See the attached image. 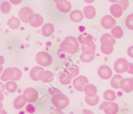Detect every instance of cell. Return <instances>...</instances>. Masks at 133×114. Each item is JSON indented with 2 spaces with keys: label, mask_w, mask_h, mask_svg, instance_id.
Returning a JSON list of instances; mask_svg holds the SVG:
<instances>
[{
  "label": "cell",
  "mask_w": 133,
  "mask_h": 114,
  "mask_svg": "<svg viewBox=\"0 0 133 114\" xmlns=\"http://www.w3.org/2000/svg\"><path fill=\"white\" fill-rule=\"evenodd\" d=\"M52 105L57 108L63 109L69 105V99L62 93H57L53 95L51 99Z\"/></svg>",
  "instance_id": "cell-1"
},
{
  "label": "cell",
  "mask_w": 133,
  "mask_h": 114,
  "mask_svg": "<svg viewBox=\"0 0 133 114\" xmlns=\"http://www.w3.org/2000/svg\"><path fill=\"white\" fill-rule=\"evenodd\" d=\"M35 60L38 64L43 67L49 66L52 62V57L45 51L38 52L35 56Z\"/></svg>",
  "instance_id": "cell-2"
},
{
  "label": "cell",
  "mask_w": 133,
  "mask_h": 114,
  "mask_svg": "<svg viewBox=\"0 0 133 114\" xmlns=\"http://www.w3.org/2000/svg\"><path fill=\"white\" fill-rule=\"evenodd\" d=\"M118 109V106L116 103L107 101H103L99 107V109L103 110L105 114H117Z\"/></svg>",
  "instance_id": "cell-3"
},
{
  "label": "cell",
  "mask_w": 133,
  "mask_h": 114,
  "mask_svg": "<svg viewBox=\"0 0 133 114\" xmlns=\"http://www.w3.org/2000/svg\"><path fill=\"white\" fill-rule=\"evenodd\" d=\"M129 62L124 58H119L114 62L113 67L114 71L119 74L127 72L128 69Z\"/></svg>",
  "instance_id": "cell-4"
},
{
  "label": "cell",
  "mask_w": 133,
  "mask_h": 114,
  "mask_svg": "<svg viewBox=\"0 0 133 114\" xmlns=\"http://www.w3.org/2000/svg\"><path fill=\"white\" fill-rule=\"evenodd\" d=\"M45 75V70L42 67L37 66L33 67L30 71V77L34 81L42 80Z\"/></svg>",
  "instance_id": "cell-5"
},
{
  "label": "cell",
  "mask_w": 133,
  "mask_h": 114,
  "mask_svg": "<svg viewBox=\"0 0 133 114\" xmlns=\"http://www.w3.org/2000/svg\"><path fill=\"white\" fill-rule=\"evenodd\" d=\"M23 95L28 103H33L38 99V92L35 88L32 87L26 88L23 91Z\"/></svg>",
  "instance_id": "cell-6"
},
{
  "label": "cell",
  "mask_w": 133,
  "mask_h": 114,
  "mask_svg": "<svg viewBox=\"0 0 133 114\" xmlns=\"http://www.w3.org/2000/svg\"><path fill=\"white\" fill-rule=\"evenodd\" d=\"M89 80L87 77L84 75H79L75 77L73 80L74 88L78 91H83L85 86L88 84Z\"/></svg>",
  "instance_id": "cell-7"
},
{
  "label": "cell",
  "mask_w": 133,
  "mask_h": 114,
  "mask_svg": "<svg viewBox=\"0 0 133 114\" xmlns=\"http://www.w3.org/2000/svg\"><path fill=\"white\" fill-rule=\"evenodd\" d=\"M33 14V11L30 8L24 7L20 9L18 12V16L22 22L27 23L29 22L30 18Z\"/></svg>",
  "instance_id": "cell-8"
},
{
  "label": "cell",
  "mask_w": 133,
  "mask_h": 114,
  "mask_svg": "<svg viewBox=\"0 0 133 114\" xmlns=\"http://www.w3.org/2000/svg\"><path fill=\"white\" fill-rule=\"evenodd\" d=\"M98 75L102 79H109L112 75V71L107 65H101L98 69Z\"/></svg>",
  "instance_id": "cell-9"
},
{
  "label": "cell",
  "mask_w": 133,
  "mask_h": 114,
  "mask_svg": "<svg viewBox=\"0 0 133 114\" xmlns=\"http://www.w3.org/2000/svg\"><path fill=\"white\" fill-rule=\"evenodd\" d=\"M119 88L126 93L133 91V78H122L119 82Z\"/></svg>",
  "instance_id": "cell-10"
},
{
  "label": "cell",
  "mask_w": 133,
  "mask_h": 114,
  "mask_svg": "<svg viewBox=\"0 0 133 114\" xmlns=\"http://www.w3.org/2000/svg\"><path fill=\"white\" fill-rule=\"evenodd\" d=\"M68 46L77 50L79 47V43L76 39L73 36H68L61 42L59 47Z\"/></svg>",
  "instance_id": "cell-11"
},
{
  "label": "cell",
  "mask_w": 133,
  "mask_h": 114,
  "mask_svg": "<svg viewBox=\"0 0 133 114\" xmlns=\"http://www.w3.org/2000/svg\"><path fill=\"white\" fill-rule=\"evenodd\" d=\"M115 19L110 15H106L103 17L100 21V24L102 27L105 29H110L115 25Z\"/></svg>",
  "instance_id": "cell-12"
},
{
  "label": "cell",
  "mask_w": 133,
  "mask_h": 114,
  "mask_svg": "<svg viewBox=\"0 0 133 114\" xmlns=\"http://www.w3.org/2000/svg\"><path fill=\"white\" fill-rule=\"evenodd\" d=\"M56 7L60 11L68 13L71 10L72 5L71 3L67 0H60L56 3Z\"/></svg>",
  "instance_id": "cell-13"
},
{
  "label": "cell",
  "mask_w": 133,
  "mask_h": 114,
  "mask_svg": "<svg viewBox=\"0 0 133 114\" xmlns=\"http://www.w3.org/2000/svg\"><path fill=\"white\" fill-rule=\"evenodd\" d=\"M76 51L77 50L73 48V47L68 46H64L60 47L58 50L57 54L59 58H64L66 56V54H70L72 55L75 53Z\"/></svg>",
  "instance_id": "cell-14"
},
{
  "label": "cell",
  "mask_w": 133,
  "mask_h": 114,
  "mask_svg": "<svg viewBox=\"0 0 133 114\" xmlns=\"http://www.w3.org/2000/svg\"><path fill=\"white\" fill-rule=\"evenodd\" d=\"M100 43L104 46H113L115 43V40L111 35L109 33H105L101 36Z\"/></svg>",
  "instance_id": "cell-15"
},
{
  "label": "cell",
  "mask_w": 133,
  "mask_h": 114,
  "mask_svg": "<svg viewBox=\"0 0 133 114\" xmlns=\"http://www.w3.org/2000/svg\"><path fill=\"white\" fill-rule=\"evenodd\" d=\"M95 57V51H83L80 55V59L83 62H90Z\"/></svg>",
  "instance_id": "cell-16"
},
{
  "label": "cell",
  "mask_w": 133,
  "mask_h": 114,
  "mask_svg": "<svg viewBox=\"0 0 133 114\" xmlns=\"http://www.w3.org/2000/svg\"><path fill=\"white\" fill-rule=\"evenodd\" d=\"M29 23L32 27H38L43 24V18L39 14H33L30 18Z\"/></svg>",
  "instance_id": "cell-17"
},
{
  "label": "cell",
  "mask_w": 133,
  "mask_h": 114,
  "mask_svg": "<svg viewBox=\"0 0 133 114\" xmlns=\"http://www.w3.org/2000/svg\"><path fill=\"white\" fill-rule=\"evenodd\" d=\"M72 79L73 77L72 76L65 70H64L59 75V81L64 85H67L71 84Z\"/></svg>",
  "instance_id": "cell-18"
},
{
  "label": "cell",
  "mask_w": 133,
  "mask_h": 114,
  "mask_svg": "<svg viewBox=\"0 0 133 114\" xmlns=\"http://www.w3.org/2000/svg\"><path fill=\"white\" fill-rule=\"evenodd\" d=\"M83 91L86 96L88 97H93L97 95V88L93 84H87L84 87Z\"/></svg>",
  "instance_id": "cell-19"
},
{
  "label": "cell",
  "mask_w": 133,
  "mask_h": 114,
  "mask_svg": "<svg viewBox=\"0 0 133 114\" xmlns=\"http://www.w3.org/2000/svg\"><path fill=\"white\" fill-rule=\"evenodd\" d=\"M110 11L111 14L115 18L121 17L123 13V9L118 4H114L110 6Z\"/></svg>",
  "instance_id": "cell-20"
},
{
  "label": "cell",
  "mask_w": 133,
  "mask_h": 114,
  "mask_svg": "<svg viewBox=\"0 0 133 114\" xmlns=\"http://www.w3.org/2000/svg\"><path fill=\"white\" fill-rule=\"evenodd\" d=\"M54 26L52 24L46 23L42 27V34L46 37H50L54 33Z\"/></svg>",
  "instance_id": "cell-21"
},
{
  "label": "cell",
  "mask_w": 133,
  "mask_h": 114,
  "mask_svg": "<svg viewBox=\"0 0 133 114\" xmlns=\"http://www.w3.org/2000/svg\"><path fill=\"white\" fill-rule=\"evenodd\" d=\"M70 20L74 22H79L83 20L84 15L82 12L79 10L72 11L70 14Z\"/></svg>",
  "instance_id": "cell-22"
},
{
  "label": "cell",
  "mask_w": 133,
  "mask_h": 114,
  "mask_svg": "<svg viewBox=\"0 0 133 114\" xmlns=\"http://www.w3.org/2000/svg\"><path fill=\"white\" fill-rule=\"evenodd\" d=\"M14 74V70L13 68H7L4 70L1 76V80L3 82H7L10 80Z\"/></svg>",
  "instance_id": "cell-23"
},
{
  "label": "cell",
  "mask_w": 133,
  "mask_h": 114,
  "mask_svg": "<svg viewBox=\"0 0 133 114\" xmlns=\"http://www.w3.org/2000/svg\"><path fill=\"white\" fill-rule=\"evenodd\" d=\"M93 40V37L90 34L84 32L79 35L77 37L78 41L82 44H86L91 42Z\"/></svg>",
  "instance_id": "cell-24"
},
{
  "label": "cell",
  "mask_w": 133,
  "mask_h": 114,
  "mask_svg": "<svg viewBox=\"0 0 133 114\" xmlns=\"http://www.w3.org/2000/svg\"><path fill=\"white\" fill-rule=\"evenodd\" d=\"M83 13L85 18L88 19H91L96 16V11L93 6L91 5H88L85 7L84 8Z\"/></svg>",
  "instance_id": "cell-25"
},
{
  "label": "cell",
  "mask_w": 133,
  "mask_h": 114,
  "mask_svg": "<svg viewBox=\"0 0 133 114\" xmlns=\"http://www.w3.org/2000/svg\"><path fill=\"white\" fill-rule=\"evenodd\" d=\"M26 103V101L24 99L23 94H21L15 98L13 102V105L15 108L19 109L24 106Z\"/></svg>",
  "instance_id": "cell-26"
},
{
  "label": "cell",
  "mask_w": 133,
  "mask_h": 114,
  "mask_svg": "<svg viewBox=\"0 0 133 114\" xmlns=\"http://www.w3.org/2000/svg\"><path fill=\"white\" fill-rule=\"evenodd\" d=\"M7 25L10 28L12 29H18L20 26V21L18 18L12 16L11 18L8 19Z\"/></svg>",
  "instance_id": "cell-27"
},
{
  "label": "cell",
  "mask_w": 133,
  "mask_h": 114,
  "mask_svg": "<svg viewBox=\"0 0 133 114\" xmlns=\"http://www.w3.org/2000/svg\"><path fill=\"white\" fill-rule=\"evenodd\" d=\"M122 78H123L122 76H121L120 74H115L111 79V81H110L111 86L114 89L119 88V82Z\"/></svg>",
  "instance_id": "cell-28"
},
{
  "label": "cell",
  "mask_w": 133,
  "mask_h": 114,
  "mask_svg": "<svg viewBox=\"0 0 133 114\" xmlns=\"http://www.w3.org/2000/svg\"><path fill=\"white\" fill-rule=\"evenodd\" d=\"M111 33L112 36L116 39L121 38L123 36V30L119 26L113 27L111 30Z\"/></svg>",
  "instance_id": "cell-29"
},
{
  "label": "cell",
  "mask_w": 133,
  "mask_h": 114,
  "mask_svg": "<svg viewBox=\"0 0 133 114\" xmlns=\"http://www.w3.org/2000/svg\"><path fill=\"white\" fill-rule=\"evenodd\" d=\"M103 97L104 100L109 102H113L116 97L115 93L114 91L109 89L104 92Z\"/></svg>",
  "instance_id": "cell-30"
},
{
  "label": "cell",
  "mask_w": 133,
  "mask_h": 114,
  "mask_svg": "<svg viewBox=\"0 0 133 114\" xmlns=\"http://www.w3.org/2000/svg\"><path fill=\"white\" fill-rule=\"evenodd\" d=\"M73 78L76 77L79 73V69L78 67L75 64H72L67 67L65 69Z\"/></svg>",
  "instance_id": "cell-31"
},
{
  "label": "cell",
  "mask_w": 133,
  "mask_h": 114,
  "mask_svg": "<svg viewBox=\"0 0 133 114\" xmlns=\"http://www.w3.org/2000/svg\"><path fill=\"white\" fill-rule=\"evenodd\" d=\"M17 84L15 81H7L5 84V88L7 91L10 93L15 92L17 89Z\"/></svg>",
  "instance_id": "cell-32"
},
{
  "label": "cell",
  "mask_w": 133,
  "mask_h": 114,
  "mask_svg": "<svg viewBox=\"0 0 133 114\" xmlns=\"http://www.w3.org/2000/svg\"><path fill=\"white\" fill-rule=\"evenodd\" d=\"M85 100L86 103L89 106H94L97 105L99 102V96L96 95L93 97H88L85 96Z\"/></svg>",
  "instance_id": "cell-33"
},
{
  "label": "cell",
  "mask_w": 133,
  "mask_h": 114,
  "mask_svg": "<svg viewBox=\"0 0 133 114\" xmlns=\"http://www.w3.org/2000/svg\"><path fill=\"white\" fill-rule=\"evenodd\" d=\"M0 9L2 13L4 14H7L10 12L11 10L10 4L8 2H3L0 5Z\"/></svg>",
  "instance_id": "cell-34"
},
{
  "label": "cell",
  "mask_w": 133,
  "mask_h": 114,
  "mask_svg": "<svg viewBox=\"0 0 133 114\" xmlns=\"http://www.w3.org/2000/svg\"><path fill=\"white\" fill-rule=\"evenodd\" d=\"M54 79V74L50 71L49 70H45V75L42 79V82L46 83H49L52 81Z\"/></svg>",
  "instance_id": "cell-35"
},
{
  "label": "cell",
  "mask_w": 133,
  "mask_h": 114,
  "mask_svg": "<svg viewBox=\"0 0 133 114\" xmlns=\"http://www.w3.org/2000/svg\"><path fill=\"white\" fill-rule=\"evenodd\" d=\"M96 48V45L93 41L86 44H82L81 45V50L83 52L85 51H95Z\"/></svg>",
  "instance_id": "cell-36"
},
{
  "label": "cell",
  "mask_w": 133,
  "mask_h": 114,
  "mask_svg": "<svg viewBox=\"0 0 133 114\" xmlns=\"http://www.w3.org/2000/svg\"><path fill=\"white\" fill-rule=\"evenodd\" d=\"M125 24L127 28L133 30V13L129 14L125 20Z\"/></svg>",
  "instance_id": "cell-37"
},
{
  "label": "cell",
  "mask_w": 133,
  "mask_h": 114,
  "mask_svg": "<svg viewBox=\"0 0 133 114\" xmlns=\"http://www.w3.org/2000/svg\"><path fill=\"white\" fill-rule=\"evenodd\" d=\"M13 69L14 70V74L12 78L10 79V80H12V81L18 80L22 77V72L18 68L15 67V68H13Z\"/></svg>",
  "instance_id": "cell-38"
},
{
  "label": "cell",
  "mask_w": 133,
  "mask_h": 114,
  "mask_svg": "<svg viewBox=\"0 0 133 114\" xmlns=\"http://www.w3.org/2000/svg\"><path fill=\"white\" fill-rule=\"evenodd\" d=\"M113 46H104L101 44L100 46V50L102 53L105 55L111 54L113 52Z\"/></svg>",
  "instance_id": "cell-39"
},
{
  "label": "cell",
  "mask_w": 133,
  "mask_h": 114,
  "mask_svg": "<svg viewBox=\"0 0 133 114\" xmlns=\"http://www.w3.org/2000/svg\"><path fill=\"white\" fill-rule=\"evenodd\" d=\"M117 3L122 7L123 11H125L127 9L129 4L128 0H118Z\"/></svg>",
  "instance_id": "cell-40"
},
{
  "label": "cell",
  "mask_w": 133,
  "mask_h": 114,
  "mask_svg": "<svg viewBox=\"0 0 133 114\" xmlns=\"http://www.w3.org/2000/svg\"><path fill=\"white\" fill-rule=\"evenodd\" d=\"M48 91L49 94L52 96H53L57 93H62V92L60 90H59L58 89H57L55 87H51L49 88L48 89Z\"/></svg>",
  "instance_id": "cell-41"
},
{
  "label": "cell",
  "mask_w": 133,
  "mask_h": 114,
  "mask_svg": "<svg viewBox=\"0 0 133 114\" xmlns=\"http://www.w3.org/2000/svg\"><path fill=\"white\" fill-rule=\"evenodd\" d=\"M26 111L30 113H33L35 111V107L31 104H29L25 107Z\"/></svg>",
  "instance_id": "cell-42"
},
{
  "label": "cell",
  "mask_w": 133,
  "mask_h": 114,
  "mask_svg": "<svg viewBox=\"0 0 133 114\" xmlns=\"http://www.w3.org/2000/svg\"><path fill=\"white\" fill-rule=\"evenodd\" d=\"M49 114H63V112L61 111V109L51 107L50 110Z\"/></svg>",
  "instance_id": "cell-43"
},
{
  "label": "cell",
  "mask_w": 133,
  "mask_h": 114,
  "mask_svg": "<svg viewBox=\"0 0 133 114\" xmlns=\"http://www.w3.org/2000/svg\"><path fill=\"white\" fill-rule=\"evenodd\" d=\"M127 54L130 57L133 58V45H131L128 48Z\"/></svg>",
  "instance_id": "cell-44"
},
{
  "label": "cell",
  "mask_w": 133,
  "mask_h": 114,
  "mask_svg": "<svg viewBox=\"0 0 133 114\" xmlns=\"http://www.w3.org/2000/svg\"><path fill=\"white\" fill-rule=\"evenodd\" d=\"M127 72L130 74H133V63L129 62L128 69L127 71Z\"/></svg>",
  "instance_id": "cell-45"
},
{
  "label": "cell",
  "mask_w": 133,
  "mask_h": 114,
  "mask_svg": "<svg viewBox=\"0 0 133 114\" xmlns=\"http://www.w3.org/2000/svg\"><path fill=\"white\" fill-rule=\"evenodd\" d=\"M9 1L13 5H16L19 4L22 2V0H9Z\"/></svg>",
  "instance_id": "cell-46"
},
{
  "label": "cell",
  "mask_w": 133,
  "mask_h": 114,
  "mask_svg": "<svg viewBox=\"0 0 133 114\" xmlns=\"http://www.w3.org/2000/svg\"><path fill=\"white\" fill-rule=\"evenodd\" d=\"M4 89H5V85L0 82V93H2L4 91Z\"/></svg>",
  "instance_id": "cell-47"
},
{
  "label": "cell",
  "mask_w": 133,
  "mask_h": 114,
  "mask_svg": "<svg viewBox=\"0 0 133 114\" xmlns=\"http://www.w3.org/2000/svg\"><path fill=\"white\" fill-rule=\"evenodd\" d=\"M83 113L82 114H94L91 111L87 109H84L83 110Z\"/></svg>",
  "instance_id": "cell-48"
},
{
  "label": "cell",
  "mask_w": 133,
  "mask_h": 114,
  "mask_svg": "<svg viewBox=\"0 0 133 114\" xmlns=\"http://www.w3.org/2000/svg\"><path fill=\"white\" fill-rule=\"evenodd\" d=\"M4 63V58L3 56L0 55V66Z\"/></svg>",
  "instance_id": "cell-49"
},
{
  "label": "cell",
  "mask_w": 133,
  "mask_h": 114,
  "mask_svg": "<svg viewBox=\"0 0 133 114\" xmlns=\"http://www.w3.org/2000/svg\"><path fill=\"white\" fill-rule=\"evenodd\" d=\"M94 1H95V0H84V1L85 3H87V4L91 3H92Z\"/></svg>",
  "instance_id": "cell-50"
},
{
  "label": "cell",
  "mask_w": 133,
  "mask_h": 114,
  "mask_svg": "<svg viewBox=\"0 0 133 114\" xmlns=\"http://www.w3.org/2000/svg\"><path fill=\"white\" fill-rule=\"evenodd\" d=\"M0 114H7L6 111L3 109H2L1 111H0Z\"/></svg>",
  "instance_id": "cell-51"
},
{
  "label": "cell",
  "mask_w": 133,
  "mask_h": 114,
  "mask_svg": "<svg viewBox=\"0 0 133 114\" xmlns=\"http://www.w3.org/2000/svg\"><path fill=\"white\" fill-rule=\"evenodd\" d=\"M4 95L3 94V93H0V101L2 102L4 100Z\"/></svg>",
  "instance_id": "cell-52"
},
{
  "label": "cell",
  "mask_w": 133,
  "mask_h": 114,
  "mask_svg": "<svg viewBox=\"0 0 133 114\" xmlns=\"http://www.w3.org/2000/svg\"><path fill=\"white\" fill-rule=\"evenodd\" d=\"M3 104L2 103V102L0 101V111L3 109Z\"/></svg>",
  "instance_id": "cell-53"
},
{
  "label": "cell",
  "mask_w": 133,
  "mask_h": 114,
  "mask_svg": "<svg viewBox=\"0 0 133 114\" xmlns=\"http://www.w3.org/2000/svg\"><path fill=\"white\" fill-rule=\"evenodd\" d=\"M108 1L111 3H116L118 1V0H108Z\"/></svg>",
  "instance_id": "cell-54"
},
{
  "label": "cell",
  "mask_w": 133,
  "mask_h": 114,
  "mask_svg": "<svg viewBox=\"0 0 133 114\" xmlns=\"http://www.w3.org/2000/svg\"><path fill=\"white\" fill-rule=\"evenodd\" d=\"M3 70V67L2 66H0V74H1Z\"/></svg>",
  "instance_id": "cell-55"
},
{
  "label": "cell",
  "mask_w": 133,
  "mask_h": 114,
  "mask_svg": "<svg viewBox=\"0 0 133 114\" xmlns=\"http://www.w3.org/2000/svg\"><path fill=\"white\" fill-rule=\"evenodd\" d=\"M55 2H56V3H57V2H58V1H59L60 0H53Z\"/></svg>",
  "instance_id": "cell-56"
},
{
  "label": "cell",
  "mask_w": 133,
  "mask_h": 114,
  "mask_svg": "<svg viewBox=\"0 0 133 114\" xmlns=\"http://www.w3.org/2000/svg\"><path fill=\"white\" fill-rule=\"evenodd\" d=\"M123 114H126V113H123Z\"/></svg>",
  "instance_id": "cell-57"
},
{
  "label": "cell",
  "mask_w": 133,
  "mask_h": 114,
  "mask_svg": "<svg viewBox=\"0 0 133 114\" xmlns=\"http://www.w3.org/2000/svg\"><path fill=\"white\" fill-rule=\"evenodd\" d=\"M132 78H133V77H132Z\"/></svg>",
  "instance_id": "cell-58"
}]
</instances>
